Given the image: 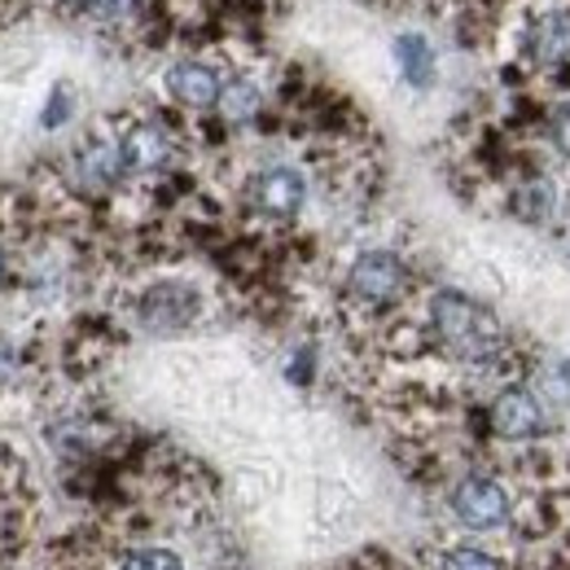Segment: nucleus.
I'll return each instance as SVG.
<instances>
[{
	"mask_svg": "<svg viewBox=\"0 0 570 570\" xmlns=\"http://www.w3.org/2000/svg\"><path fill=\"white\" fill-rule=\"evenodd\" d=\"M430 325H434L439 343L456 360L479 364V360H492L500 352L497 316L483 303H474L456 289H443V294L430 298Z\"/></svg>",
	"mask_w": 570,
	"mask_h": 570,
	"instance_id": "1",
	"label": "nucleus"
},
{
	"mask_svg": "<svg viewBox=\"0 0 570 570\" xmlns=\"http://www.w3.org/2000/svg\"><path fill=\"white\" fill-rule=\"evenodd\" d=\"M513 58L540 71H558L570 67V4L567 0H549V4H531L518 22H513Z\"/></svg>",
	"mask_w": 570,
	"mask_h": 570,
	"instance_id": "2",
	"label": "nucleus"
},
{
	"mask_svg": "<svg viewBox=\"0 0 570 570\" xmlns=\"http://www.w3.org/2000/svg\"><path fill=\"white\" fill-rule=\"evenodd\" d=\"M404 285H409V268L391 250H364L352 264V294L360 303L386 307V303H395L404 294Z\"/></svg>",
	"mask_w": 570,
	"mask_h": 570,
	"instance_id": "3",
	"label": "nucleus"
},
{
	"mask_svg": "<svg viewBox=\"0 0 570 570\" xmlns=\"http://www.w3.org/2000/svg\"><path fill=\"white\" fill-rule=\"evenodd\" d=\"M452 513L461 518V527L470 531H492L509 518V497L497 479H483V474H470L456 492H452Z\"/></svg>",
	"mask_w": 570,
	"mask_h": 570,
	"instance_id": "4",
	"label": "nucleus"
},
{
	"mask_svg": "<svg viewBox=\"0 0 570 570\" xmlns=\"http://www.w3.org/2000/svg\"><path fill=\"white\" fill-rule=\"evenodd\" d=\"M163 88H167V97L180 101L185 110H212V106H219L224 79H219V71L207 67V62L185 58V62H176L171 71L163 75Z\"/></svg>",
	"mask_w": 570,
	"mask_h": 570,
	"instance_id": "5",
	"label": "nucleus"
},
{
	"mask_svg": "<svg viewBox=\"0 0 570 570\" xmlns=\"http://www.w3.org/2000/svg\"><path fill=\"white\" fill-rule=\"evenodd\" d=\"M492 430H497L500 439H513V443L544 434V409H540V400L531 391H522V386L500 391V400L492 404Z\"/></svg>",
	"mask_w": 570,
	"mask_h": 570,
	"instance_id": "6",
	"label": "nucleus"
},
{
	"mask_svg": "<svg viewBox=\"0 0 570 570\" xmlns=\"http://www.w3.org/2000/svg\"><path fill=\"white\" fill-rule=\"evenodd\" d=\"M198 316V294L189 285L163 282L141 298V321L149 330H180Z\"/></svg>",
	"mask_w": 570,
	"mask_h": 570,
	"instance_id": "7",
	"label": "nucleus"
},
{
	"mask_svg": "<svg viewBox=\"0 0 570 570\" xmlns=\"http://www.w3.org/2000/svg\"><path fill=\"white\" fill-rule=\"evenodd\" d=\"M250 198H255V207L264 215H294L303 207V198H307V185H303V176L294 171V167H268V171H259V180L250 185Z\"/></svg>",
	"mask_w": 570,
	"mask_h": 570,
	"instance_id": "8",
	"label": "nucleus"
},
{
	"mask_svg": "<svg viewBox=\"0 0 570 570\" xmlns=\"http://www.w3.org/2000/svg\"><path fill=\"white\" fill-rule=\"evenodd\" d=\"M119 158H124V171H158L171 158L167 128L163 124H132L119 137Z\"/></svg>",
	"mask_w": 570,
	"mask_h": 570,
	"instance_id": "9",
	"label": "nucleus"
},
{
	"mask_svg": "<svg viewBox=\"0 0 570 570\" xmlns=\"http://www.w3.org/2000/svg\"><path fill=\"white\" fill-rule=\"evenodd\" d=\"M395 58H400V71L413 88H430L434 83V49H430L426 36L409 31L395 40Z\"/></svg>",
	"mask_w": 570,
	"mask_h": 570,
	"instance_id": "10",
	"label": "nucleus"
},
{
	"mask_svg": "<svg viewBox=\"0 0 570 570\" xmlns=\"http://www.w3.org/2000/svg\"><path fill=\"white\" fill-rule=\"evenodd\" d=\"M259 106H264V92L255 79H228L219 92V110L228 124H250L259 115Z\"/></svg>",
	"mask_w": 570,
	"mask_h": 570,
	"instance_id": "11",
	"label": "nucleus"
},
{
	"mask_svg": "<svg viewBox=\"0 0 570 570\" xmlns=\"http://www.w3.org/2000/svg\"><path fill=\"white\" fill-rule=\"evenodd\" d=\"M71 4L75 13L88 18L92 27H124V22H132L141 13L145 0H71Z\"/></svg>",
	"mask_w": 570,
	"mask_h": 570,
	"instance_id": "12",
	"label": "nucleus"
},
{
	"mask_svg": "<svg viewBox=\"0 0 570 570\" xmlns=\"http://www.w3.org/2000/svg\"><path fill=\"white\" fill-rule=\"evenodd\" d=\"M553 180H544V176H535V180H527L522 189H518V215L522 219H544V215L553 212Z\"/></svg>",
	"mask_w": 570,
	"mask_h": 570,
	"instance_id": "13",
	"label": "nucleus"
},
{
	"mask_svg": "<svg viewBox=\"0 0 570 570\" xmlns=\"http://www.w3.org/2000/svg\"><path fill=\"white\" fill-rule=\"evenodd\" d=\"M549 141H553L558 154L570 158V101H558V106L549 110Z\"/></svg>",
	"mask_w": 570,
	"mask_h": 570,
	"instance_id": "14",
	"label": "nucleus"
},
{
	"mask_svg": "<svg viewBox=\"0 0 570 570\" xmlns=\"http://www.w3.org/2000/svg\"><path fill=\"white\" fill-rule=\"evenodd\" d=\"M443 570H500V567L497 558L483 553V549H456V553L443 558Z\"/></svg>",
	"mask_w": 570,
	"mask_h": 570,
	"instance_id": "15",
	"label": "nucleus"
},
{
	"mask_svg": "<svg viewBox=\"0 0 570 570\" xmlns=\"http://www.w3.org/2000/svg\"><path fill=\"white\" fill-rule=\"evenodd\" d=\"M124 570H185V567H180V558L167 553V549H145V553H137V558H128V567Z\"/></svg>",
	"mask_w": 570,
	"mask_h": 570,
	"instance_id": "16",
	"label": "nucleus"
},
{
	"mask_svg": "<svg viewBox=\"0 0 570 570\" xmlns=\"http://www.w3.org/2000/svg\"><path fill=\"white\" fill-rule=\"evenodd\" d=\"M62 119H67V88H58V92H53V106H45V124H49V128H58Z\"/></svg>",
	"mask_w": 570,
	"mask_h": 570,
	"instance_id": "17",
	"label": "nucleus"
},
{
	"mask_svg": "<svg viewBox=\"0 0 570 570\" xmlns=\"http://www.w3.org/2000/svg\"><path fill=\"white\" fill-rule=\"evenodd\" d=\"M0 277H4V259H0Z\"/></svg>",
	"mask_w": 570,
	"mask_h": 570,
	"instance_id": "18",
	"label": "nucleus"
}]
</instances>
